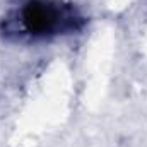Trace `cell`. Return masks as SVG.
<instances>
[{
  "label": "cell",
  "instance_id": "6da1fadb",
  "mask_svg": "<svg viewBox=\"0 0 147 147\" xmlns=\"http://www.w3.org/2000/svg\"><path fill=\"white\" fill-rule=\"evenodd\" d=\"M74 21L75 19L72 16L65 14L58 5L46 0L29 2L21 14L22 28L31 34H48L58 31L60 28L74 26Z\"/></svg>",
  "mask_w": 147,
  "mask_h": 147
}]
</instances>
